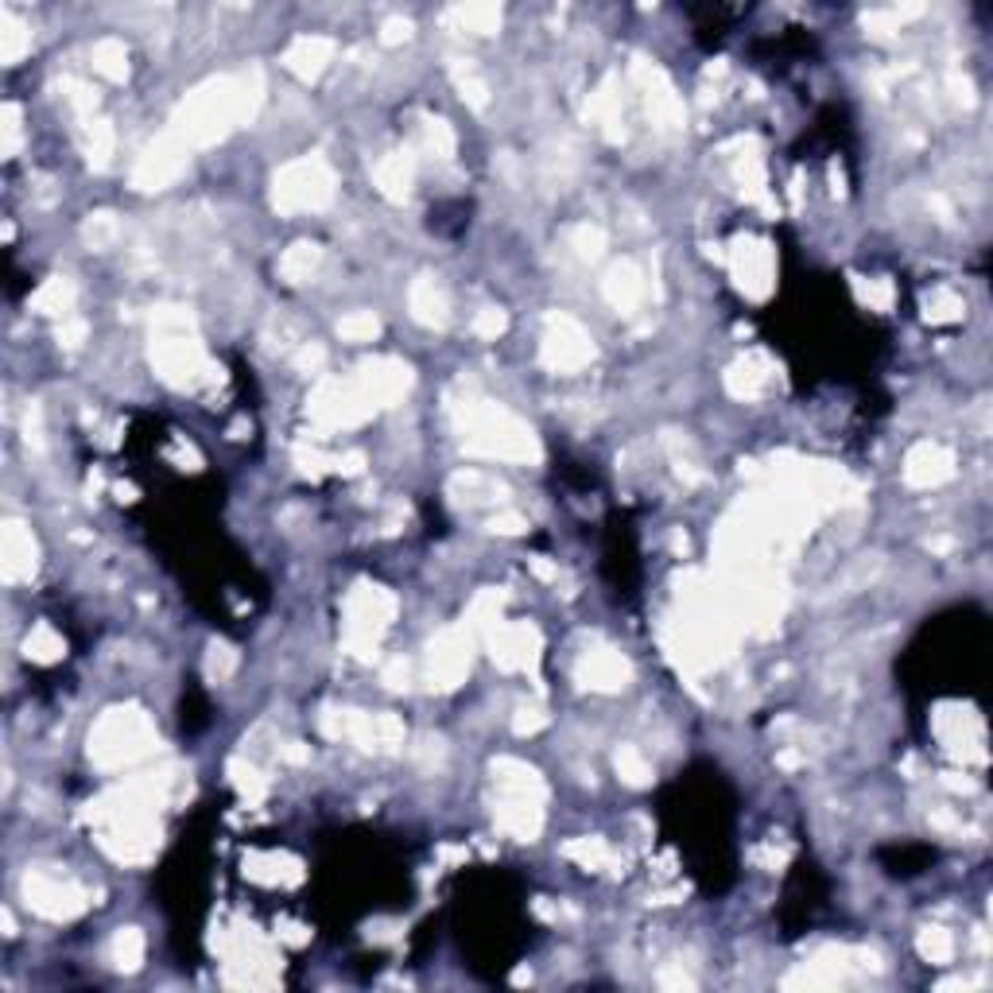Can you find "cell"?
I'll list each match as a JSON object with an SVG mask.
<instances>
[{"label": "cell", "instance_id": "obj_29", "mask_svg": "<svg viewBox=\"0 0 993 993\" xmlns=\"http://www.w3.org/2000/svg\"><path fill=\"white\" fill-rule=\"evenodd\" d=\"M594 117L602 121L609 140H621L625 136V109H621V97L613 94V82H606L598 94H594Z\"/></svg>", "mask_w": 993, "mask_h": 993}, {"label": "cell", "instance_id": "obj_24", "mask_svg": "<svg viewBox=\"0 0 993 993\" xmlns=\"http://www.w3.org/2000/svg\"><path fill=\"white\" fill-rule=\"evenodd\" d=\"M408 303H412V315H416L423 326H447L450 322V299L447 291L439 288L435 280H416L412 291H408Z\"/></svg>", "mask_w": 993, "mask_h": 993}, {"label": "cell", "instance_id": "obj_10", "mask_svg": "<svg viewBox=\"0 0 993 993\" xmlns=\"http://www.w3.org/2000/svg\"><path fill=\"white\" fill-rule=\"evenodd\" d=\"M470 672V637L462 633H443L427 652V679L431 687L450 691L462 683V675Z\"/></svg>", "mask_w": 993, "mask_h": 993}, {"label": "cell", "instance_id": "obj_14", "mask_svg": "<svg viewBox=\"0 0 993 993\" xmlns=\"http://www.w3.org/2000/svg\"><path fill=\"white\" fill-rule=\"evenodd\" d=\"M35 563H39L35 536L20 520H8L4 532H0V571H4V578L8 582H24V578L35 575Z\"/></svg>", "mask_w": 993, "mask_h": 993}, {"label": "cell", "instance_id": "obj_41", "mask_svg": "<svg viewBox=\"0 0 993 993\" xmlns=\"http://www.w3.org/2000/svg\"><path fill=\"white\" fill-rule=\"evenodd\" d=\"M951 951H955V943H951V935L943 928H928L920 935V955L931 962H947L951 959Z\"/></svg>", "mask_w": 993, "mask_h": 993}, {"label": "cell", "instance_id": "obj_30", "mask_svg": "<svg viewBox=\"0 0 993 993\" xmlns=\"http://www.w3.org/2000/svg\"><path fill=\"white\" fill-rule=\"evenodd\" d=\"M63 652H66L63 637L51 625H35L32 633H28V641H24V656L35 660V664H55Z\"/></svg>", "mask_w": 993, "mask_h": 993}, {"label": "cell", "instance_id": "obj_7", "mask_svg": "<svg viewBox=\"0 0 993 993\" xmlns=\"http://www.w3.org/2000/svg\"><path fill=\"white\" fill-rule=\"evenodd\" d=\"M594 361V342L571 315H551L544 330V365L555 373H575Z\"/></svg>", "mask_w": 993, "mask_h": 993}, {"label": "cell", "instance_id": "obj_9", "mask_svg": "<svg viewBox=\"0 0 993 993\" xmlns=\"http://www.w3.org/2000/svg\"><path fill=\"white\" fill-rule=\"evenodd\" d=\"M187 144L175 136V132H167L160 136L144 156L136 163V171H132V187L136 191H163V187H171L179 175H183V167H187Z\"/></svg>", "mask_w": 993, "mask_h": 993}, {"label": "cell", "instance_id": "obj_32", "mask_svg": "<svg viewBox=\"0 0 993 993\" xmlns=\"http://www.w3.org/2000/svg\"><path fill=\"white\" fill-rule=\"evenodd\" d=\"M109 955H113V962H117L121 970H136V966L144 962V935L136 928H121L113 935Z\"/></svg>", "mask_w": 993, "mask_h": 993}, {"label": "cell", "instance_id": "obj_45", "mask_svg": "<svg viewBox=\"0 0 993 993\" xmlns=\"http://www.w3.org/2000/svg\"><path fill=\"white\" fill-rule=\"evenodd\" d=\"M0 132H4V156H16V152H20V109H16V105H4V113H0Z\"/></svg>", "mask_w": 993, "mask_h": 993}, {"label": "cell", "instance_id": "obj_4", "mask_svg": "<svg viewBox=\"0 0 993 993\" xmlns=\"http://www.w3.org/2000/svg\"><path fill=\"white\" fill-rule=\"evenodd\" d=\"M330 198H334V171H330L319 156L288 163V167L276 175V183H272V202H276V210H284V214L322 210Z\"/></svg>", "mask_w": 993, "mask_h": 993}, {"label": "cell", "instance_id": "obj_44", "mask_svg": "<svg viewBox=\"0 0 993 993\" xmlns=\"http://www.w3.org/2000/svg\"><path fill=\"white\" fill-rule=\"evenodd\" d=\"M233 668H237V652L229 644H214L210 656H206V675L210 679H225V675H233Z\"/></svg>", "mask_w": 993, "mask_h": 993}, {"label": "cell", "instance_id": "obj_17", "mask_svg": "<svg viewBox=\"0 0 993 993\" xmlns=\"http://www.w3.org/2000/svg\"><path fill=\"white\" fill-rule=\"evenodd\" d=\"M330 59H334V39H326V35H299L288 51H284V66H288L291 74L307 78V82L319 78Z\"/></svg>", "mask_w": 993, "mask_h": 993}, {"label": "cell", "instance_id": "obj_34", "mask_svg": "<svg viewBox=\"0 0 993 993\" xmlns=\"http://www.w3.org/2000/svg\"><path fill=\"white\" fill-rule=\"evenodd\" d=\"M617 772H621V780L633 784V788H648V784H652V765L644 761L641 749H633V745H621V749H617Z\"/></svg>", "mask_w": 993, "mask_h": 993}, {"label": "cell", "instance_id": "obj_49", "mask_svg": "<svg viewBox=\"0 0 993 993\" xmlns=\"http://www.w3.org/2000/svg\"><path fill=\"white\" fill-rule=\"evenodd\" d=\"M858 291H862V299L869 303V307H881V311H885V307L893 303V288H889L885 280H869V288L858 284Z\"/></svg>", "mask_w": 993, "mask_h": 993}, {"label": "cell", "instance_id": "obj_37", "mask_svg": "<svg viewBox=\"0 0 993 993\" xmlns=\"http://www.w3.org/2000/svg\"><path fill=\"white\" fill-rule=\"evenodd\" d=\"M423 144H427V152H435L439 160H450L454 156V132L443 117H427L423 121Z\"/></svg>", "mask_w": 993, "mask_h": 993}, {"label": "cell", "instance_id": "obj_52", "mask_svg": "<svg viewBox=\"0 0 993 993\" xmlns=\"http://www.w3.org/2000/svg\"><path fill=\"white\" fill-rule=\"evenodd\" d=\"M408 679H412V668H408L404 660H396V664L385 672V683L392 687V691H404V687H408Z\"/></svg>", "mask_w": 993, "mask_h": 993}, {"label": "cell", "instance_id": "obj_48", "mask_svg": "<svg viewBox=\"0 0 993 993\" xmlns=\"http://www.w3.org/2000/svg\"><path fill=\"white\" fill-rule=\"evenodd\" d=\"M82 342H86V322L74 319V315H66L63 326H59V346H66V350H78Z\"/></svg>", "mask_w": 993, "mask_h": 993}, {"label": "cell", "instance_id": "obj_15", "mask_svg": "<svg viewBox=\"0 0 993 993\" xmlns=\"http://www.w3.org/2000/svg\"><path fill=\"white\" fill-rule=\"evenodd\" d=\"M734 276L745 295L765 299L772 291V257L765 245H737L734 253Z\"/></svg>", "mask_w": 993, "mask_h": 993}, {"label": "cell", "instance_id": "obj_51", "mask_svg": "<svg viewBox=\"0 0 993 993\" xmlns=\"http://www.w3.org/2000/svg\"><path fill=\"white\" fill-rule=\"evenodd\" d=\"M489 528H493V532H501V536H520V532L528 528V520H524V516H516V513H501V516H493V520H489Z\"/></svg>", "mask_w": 993, "mask_h": 993}, {"label": "cell", "instance_id": "obj_6", "mask_svg": "<svg viewBox=\"0 0 993 993\" xmlns=\"http://www.w3.org/2000/svg\"><path fill=\"white\" fill-rule=\"evenodd\" d=\"M377 412V404L361 392L357 381H322L311 396V416L326 427H353Z\"/></svg>", "mask_w": 993, "mask_h": 993}, {"label": "cell", "instance_id": "obj_54", "mask_svg": "<svg viewBox=\"0 0 993 993\" xmlns=\"http://www.w3.org/2000/svg\"><path fill=\"white\" fill-rule=\"evenodd\" d=\"M322 361H326V350H322V346H307V350L295 357V365H299V369H311V373L319 369Z\"/></svg>", "mask_w": 993, "mask_h": 993}, {"label": "cell", "instance_id": "obj_46", "mask_svg": "<svg viewBox=\"0 0 993 993\" xmlns=\"http://www.w3.org/2000/svg\"><path fill=\"white\" fill-rule=\"evenodd\" d=\"M505 326H509L505 311L485 307V311H478V319H474V334H478V338H497V334H505Z\"/></svg>", "mask_w": 993, "mask_h": 993}, {"label": "cell", "instance_id": "obj_21", "mask_svg": "<svg viewBox=\"0 0 993 993\" xmlns=\"http://www.w3.org/2000/svg\"><path fill=\"white\" fill-rule=\"evenodd\" d=\"M493 780H497V788L505 792V796H524V800H544V780H540V772L532 769V765H524V761H513V757H505V761H497L493 765Z\"/></svg>", "mask_w": 993, "mask_h": 993}, {"label": "cell", "instance_id": "obj_18", "mask_svg": "<svg viewBox=\"0 0 993 993\" xmlns=\"http://www.w3.org/2000/svg\"><path fill=\"white\" fill-rule=\"evenodd\" d=\"M602 291H606V299L617 307V311H633V307H641V299H644L641 268H637L633 260L613 264V268L606 272V280H602Z\"/></svg>", "mask_w": 993, "mask_h": 993}, {"label": "cell", "instance_id": "obj_33", "mask_svg": "<svg viewBox=\"0 0 993 993\" xmlns=\"http://www.w3.org/2000/svg\"><path fill=\"white\" fill-rule=\"evenodd\" d=\"M454 16H458L462 28H470L478 35H489L501 28V8L497 4H462V8H454Z\"/></svg>", "mask_w": 993, "mask_h": 993}, {"label": "cell", "instance_id": "obj_20", "mask_svg": "<svg viewBox=\"0 0 993 993\" xmlns=\"http://www.w3.org/2000/svg\"><path fill=\"white\" fill-rule=\"evenodd\" d=\"M578 679H582V687H594V691H617L629 679V664L617 652H590L578 664Z\"/></svg>", "mask_w": 993, "mask_h": 993}, {"label": "cell", "instance_id": "obj_5", "mask_svg": "<svg viewBox=\"0 0 993 993\" xmlns=\"http://www.w3.org/2000/svg\"><path fill=\"white\" fill-rule=\"evenodd\" d=\"M396 613V598L381 590V586H357L346 602V617H350V648L357 656H369V648L385 633V625Z\"/></svg>", "mask_w": 993, "mask_h": 993}, {"label": "cell", "instance_id": "obj_43", "mask_svg": "<svg viewBox=\"0 0 993 993\" xmlns=\"http://www.w3.org/2000/svg\"><path fill=\"white\" fill-rule=\"evenodd\" d=\"M959 311H962V299L955 295V291H931V299H928V319L931 322L959 319Z\"/></svg>", "mask_w": 993, "mask_h": 993}, {"label": "cell", "instance_id": "obj_35", "mask_svg": "<svg viewBox=\"0 0 993 993\" xmlns=\"http://www.w3.org/2000/svg\"><path fill=\"white\" fill-rule=\"evenodd\" d=\"M82 144H86V160L94 163V167H105L109 156H113V129H109V121H90Z\"/></svg>", "mask_w": 993, "mask_h": 993}, {"label": "cell", "instance_id": "obj_25", "mask_svg": "<svg viewBox=\"0 0 993 993\" xmlns=\"http://www.w3.org/2000/svg\"><path fill=\"white\" fill-rule=\"evenodd\" d=\"M32 307L39 315H70V307H74V284L66 280V276H51L43 288L32 295Z\"/></svg>", "mask_w": 993, "mask_h": 993}, {"label": "cell", "instance_id": "obj_47", "mask_svg": "<svg viewBox=\"0 0 993 993\" xmlns=\"http://www.w3.org/2000/svg\"><path fill=\"white\" fill-rule=\"evenodd\" d=\"M229 772H233V784H237L245 796H253V800H257L260 792H264V780H260V772L253 769V765H241V761H237Z\"/></svg>", "mask_w": 993, "mask_h": 993}, {"label": "cell", "instance_id": "obj_11", "mask_svg": "<svg viewBox=\"0 0 993 993\" xmlns=\"http://www.w3.org/2000/svg\"><path fill=\"white\" fill-rule=\"evenodd\" d=\"M633 78H637V86H641L648 113H652L664 129H675V125L683 121V101L675 97L672 82L664 78V70L652 66L648 59H637V63H633Z\"/></svg>", "mask_w": 993, "mask_h": 993}, {"label": "cell", "instance_id": "obj_22", "mask_svg": "<svg viewBox=\"0 0 993 993\" xmlns=\"http://www.w3.org/2000/svg\"><path fill=\"white\" fill-rule=\"evenodd\" d=\"M726 385L734 396H745V400H753V396H761L765 388L772 385V365L765 353H749V357H741L734 369L726 373Z\"/></svg>", "mask_w": 993, "mask_h": 993}, {"label": "cell", "instance_id": "obj_40", "mask_svg": "<svg viewBox=\"0 0 993 993\" xmlns=\"http://www.w3.org/2000/svg\"><path fill=\"white\" fill-rule=\"evenodd\" d=\"M571 245H575V253L582 260H598L602 257V249H606V233H602L598 225H578Z\"/></svg>", "mask_w": 993, "mask_h": 993}, {"label": "cell", "instance_id": "obj_38", "mask_svg": "<svg viewBox=\"0 0 993 993\" xmlns=\"http://www.w3.org/2000/svg\"><path fill=\"white\" fill-rule=\"evenodd\" d=\"M454 82H458L462 97H466L474 109H485V105H489V90H485V82L474 74V66L470 63H454Z\"/></svg>", "mask_w": 993, "mask_h": 993}, {"label": "cell", "instance_id": "obj_26", "mask_svg": "<svg viewBox=\"0 0 993 993\" xmlns=\"http://www.w3.org/2000/svg\"><path fill=\"white\" fill-rule=\"evenodd\" d=\"M319 260H322L319 245L299 241V245H291L288 253L280 257V272H284V280H291V284H303V280H311V276H315Z\"/></svg>", "mask_w": 993, "mask_h": 993}, {"label": "cell", "instance_id": "obj_1", "mask_svg": "<svg viewBox=\"0 0 993 993\" xmlns=\"http://www.w3.org/2000/svg\"><path fill=\"white\" fill-rule=\"evenodd\" d=\"M260 97H264V82L260 70H249L241 78H214L206 86H198L175 117V136L191 148V144H214L222 140L233 125H245L257 113Z\"/></svg>", "mask_w": 993, "mask_h": 993}, {"label": "cell", "instance_id": "obj_13", "mask_svg": "<svg viewBox=\"0 0 993 993\" xmlns=\"http://www.w3.org/2000/svg\"><path fill=\"white\" fill-rule=\"evenodd\" d=\"M536 648H540V637L532 625H489V652L509 672L536 664Z\"/></svg>", "mask_w": 993, "mask_h": 993}, {"label": "cell", "instance_id": "obj_3", "mask_svg": "<svg viewBox=\"0 0 993 993\" xmlns=\"http://www.w3.org/2000/svg\"><path fill=\"white\" fill-rule=\"evenodd\" d=\"M152 745H156L152 722L140 710L121 706V710H109L94 726V734H90V757H94L101 769H117V765H129L136 757H144Z\"/></svg>", "mask_w": 993, "mask_h": 993}, {"label": "cell", "instance_id": "obj_12", "mask_svg": "<svg viewBox=\"0 0 993 993\" xmlns=\"http://www.w3.org/2000/svg\"><path fill=\"white\" fill-rule=\"evenodd\" d=\"M357 385L361 392L381 408V404H392V400H400L408 388H412V369L404 365V361H392V357H381V361H369V365H361V373H357Z\"/></svg>", "mask_w": 993, "mask_h": 993}, {"label": "cell", "instance_id": "obj_19", "mask_svg": "<svg viewBox=\"0 0 993 993\" xmlns=\"http://www.w3.org/2000/svg\"><path fill=\"white\" fill-rule=\"evenodd\" d=\"M497 827L509 831L513 838L528 842L536 838L540 827H544V811H540V800H524V796H505V803L497 807Z\"/></svg>", "mask_w": 993, "mask_h": 993}, {"label": "cell", "instance_id": "obj_27", "mask_svg": "<svg viewBox=\"0 0 993 993\" xmlns=\"http://www.w3.org/2000/svg\"><path fill=\"white\" fill-rule=\"evenodd\" d=\"M32 47V32L16 20V12H0V59L4 63H20L24 59V51Z\"/></svg>", "mask_w": 993, "mask_h": 993}, {"label": "cell", "instance_id": "obj_16", "mask_svg": "<svg viewBox=\"0 0 993 993\" xmlns=\"http://www.w3.org/2000/svg\"><path fill=\"white\" fill-rule=\"evenodd\" d=\"M955 474V458L951 450H943L939 443H920V447L908 454L904 462V478L908 485H939Z\"/></svg>", "mask_w": 993, "mask_h": 993}, {"label": "cell", "instance_id": "obj_28", "mask_svg": "<svg viewBox=\"0 0 993 993\" xmlns=\"http://www.w3.org/2000/svg\"><path fill=\"white\" fill-rule=\"evenodd\" d=\"M94 70L105 74L109 82H125L129 78V51L121 39H101L94 47Z\"/></svg>", "mask_w": 993, "mask_h": 993}, {"label": "cell", "instance_id": "obj_31", "mask_svg": "<svg viewBox=\"0 0 993 993\" xmlns=\"http://www.w3.org/2000/svg\"><path fill=\"white\" fill-rule=\"evenodd\" d=\"M563 854L578 862L582 869H609L613 865V850H609L602 838H575L563 846Z\"/></svg>", "mask_w": 993, "mask_h": 993}, {"label": "cell", "instance_id": "obj_23", "mask_svg": "<svg viewBox=\"0 0 993 993\" xmlns=\"http://www.w3.org/2000/svg\"><path fill=\"white\" fill-rule=\"evenodd\" d=\"M373 179H377V187L385 198L392 202H400V198H408L412 194V183H416V163L412 156H404V152H392L385 160L373 167Z\"/></svg>", "mask_w": 993, "mask_h": 993}, {"label": "cell", "instance_id": "obj_53", "mask_svg": "<svg viewBox=\"0 0 993 993\" xmlns=\"http://www.w3.org/2000/svg\"><path fill=\"white\" fill-rule=\"evenodd\" d=\"M544 722L547 718L540 714V710H520V718H516V734H536Z\"/></svg>", "mask_w": 993, "mask_h": 993}, {"label": "cell", "instance_id": "obj_36", "mask_svg": "<svg viewBox=\"0 0 993 993\" xmlns=\"http://www.w3.org/2000/svg\"><path fill=\"white\" fill-rule=\"evenodd\" d=\"M338 334L346 342H373L381 334V319L373 311H353V315H346V319L338 322Z\"/></svg>", "mask_w": 993, "mask_h": 993}, {"label": "cell", "instance_id": "obj_42", "mask_svg": "<svg viewBox=\"0 0 993 993\" xmlns=\"http://www.w3.org/2000/svg\"><path fill=\"white\" fill-rule=\"evenodd\" d=\"M66 94V101H70V109H78L82 117H90L97 109V94L86 86V82H78V78H63V86H59Z\"/></svg>", "mask_w": 993, "mask_h": 993}, {"label": "cell", "instance_id": "obj_8", "mask_svg": "<svg viewBox=\"0 0 993 993\" xmlns=\"http://www.w3.org/2000/svg\"><path fill=\"white\" fill-rule=\"evenodd\" d=\"M24 900H28V908H35L47 920H70V916H78L86 908V893L74 881L43 873V869L24 877Z\"/></svg>", "mask_w": 993, "mask_h": 993}, {"label": "cell", "instance_id": "obj_2", "mask_svg": "<svg viewBox=\"0 0 993 993\" xmlns=\"http://www.w3.org/2000/svg\"><path fill=\"white\" fill-rule=\"evenodd\" d=\"M466 450L485 454V458H505V462H528L540 458V443L536 435L520 423L516 416H509L505 408H470L466 412Z\"/></svg>", "mask_w": 993, "mask_h": 993}, {"label": "cell", "instance_id": "obj_50", "mask_svg": "<svg viewBox=\"0 0 993 993\" xmlns=\"http://www.w3.org/2000/svg\"><path fill=\"white\" fill-rule=\"evenodd\" d=\"M412 35V24L404 20V16H388L385 24H381V43H388V47H396V43H404Z\"/></svg>", "mask_w": 993, "mask_h": 993}, {"label": "cell", "instance_id": "obj_39", "mask_svg": "<svg viewBox=\"0 0 993 993\" xmlns=\"http://www.w3.org/2000/svg\"><path fill=\"white\" fill-rule=\"evenodd\" d=\"M82 237H86V245H90V249H105V245H113V241H117V218L101 210V214H94L90 222L82 225Z\"/></svg>", "mask_w": 993, "mask_h": 993}]
</instances>
